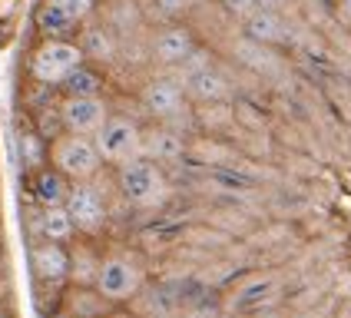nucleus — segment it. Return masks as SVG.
<instances>
[{"label":"nucleus","mask_w":351,"mask_h":318,"mask_svg":"<svg viewBox=\"0 0 351 318\" xmlns=\"http://www.w3.org/2000/svg\"><path fill=\"white\" fill-rule=\"evenodd\" d=\"M113 186H117L119 199L130 209H156L173 193L162 162L143 156V153L126 159V162H119V166H113Z\"/></svg>","instance_id":"f257e3e1"},{"label":"nucleus","mask_w":351,"mask_h":318,"mask_svg":"<svg viewBox=\"0 0 351 318\" xmlns=\"http://www.w3.org/2000/svg\"><path fill=\"white\" fill-rule=\"evenodd\" d=\"M143 285H146V262H143L139 252H133V249H110V252H103L93 289L106 302H113L119 308L130 298H136L143 292Z\"/></svg>","instance_id":"f03ea898"},{"label":"nucleus","mask_w":351,"mask_h":318,"mask_svg":"<svg viewBox=\"0 0 351 318\" xmlns=\"http://www.w3.org/2000/svg\"><path fill=\"white\" fill-rule=\"evenodd\" d=\"M83 63H86V53H83V47L73 37H43L34 47V53H30L27 73H30V80L37 86H47V90L57 86L60 90L63 80Z\"/></svg>","instance_id":"7ed1b4c3"},{"label":"nucleus","mask_w":351,"mask_h":318,"mask_svg":"<svg viewBox=\"0 0 351 318\" xmlns=\"http://www.w3.org/2000/svg\"><path fill=\"white\" fill-rule=\"evenodd\" d=\"M47 162L63 173L70 182H83V179H97L103 173V156H99L93 136H80V133H57L47 143Z\"/></svg>","instance_id":"20e7f679"},{"label":"nucleus","mask_w":351,"mask_h":318,"mask_svg":"<svg viewBox=\"0 0 351 318\" xmlns=\"http://www.w3.org/2000/svg\"><path fill=\"white\" fill-rule=\"evenodd\" d=\"M66 212L73 219L80 236L93 238L106 229L110 222V199L103 193L99 186V176L97 179H83V182H70V193H66Z\"/></svg>","instance_id":"39448f33"},{"label":"nucleus","mask_w":351,"mask_h":318,"mask_svg":"<svg viewBox=\"0 0 351 318\" xmlns=\"http://www.w3.org/2000/svg\"><path fill=\"white\" fill-rule=\"evenodd\" d=\"M93 143H97L99 156H103L106 166H119V162H126V159L139 156V149H143V126H139V119H133V117L110 113L106 123L93 133Z\"/></svg>","instance_id":"423d86ee"},{"label":"nucleus","mask_w":351,"mask_h":318,"mask_svg":"<svg viewBox=\"0 0 351 318\" xmlns=\"http://www.w3.org/2000/svg\"><path fill=\"white\" fill-rule=\"evenodd\" d=\"M139 106L153 117V123H169L176 126L179 119L189 113V97L182 90V80L159 73V77L146 80L139 90Z\"/></svg>","instance_id":"0eeeda50"},{"label":"nucleus","mask_w":351,"mask_h":318,"mask_svg":"<svg viewBox=\"0 0 351 318\" xmlns=\"http://www.w3.org/2000/svg\"><path fill=\"white\" fill-rule=\"evenodd\" d=\"M93 14L97 0H43L34 23L43 37H73Z\"/></svg>","instance_id":"6e6552de"},{"label":"nucleus","mask_w":351,"mask_h":318,"mask_svg":"<svg viewBox=\"0 0 351 318\" xmlns=\"http://www.w3.org/2000/svg\"><path fill=\"white\" fill-rule=\"evenodd\" d=\"M110 113H113V106L103 93L99 97H60L57 103L60 130L80 133V136H93Z\"/></svg>","instance_id":"1a4fd4ad"},{"label":"nucleus","mask_w":351,"mask_h":318,"mask_svg":"<svg viewBox=\"0 0 351 318\" xmlns=\"http://www.w3.org/2000/svg\"><path fill=\"white\" fill-rule=\"evenodd\" d=\"M199 47V37L189 23L182 20H166L153 34V43H149V53H153V63H159L162 70H176L182 60Z\"/></svg>","instance_id":"9d476101"},{"label":"nucleus","mask_w":351,"mask_h":318,"mask_svg":"<svg viewBox=\"0 0 351 318\" xmlns=\"http://www.w3.org/2000/svg\"><path fill=\"white\" fill-rule=\"evenodd\" d=\"M30 272L43 289H66L70 285V245L37 238L30 249Z\"/></svg>","instance_id":"9b49d317"},{"label":"nucleus","mask_w":351,"mask_h":318,"mask_svg":"<svg viewBox=\"0 0 351 318\" xmlns=\"http://www.w3.org/2000/svg\"><path fill=\"white\" fill-rule=\"evenodd\" d=\"M66 318H110L117 312L113 302L99 295L93 285H66L60 292V308Z\"/></svg>","instance_id":"f8f14e48"},{"label":"nucleus","mask_w":351,"mask_h":318,"mask_svg":"<svg viewBox=\"0 0 351 318\" xmlns=\"http://www.w3.org/2000/svg\"><path fill=\"white\" fill-rule=\"evenodd\" d=\"M182 90L189 103H222V99L232 97V86H229V77L219 70V66H202L189 77H182Z\"/></svg>","instance_id":"ddd939ff"},{"label":"nucleus","mask_w":351,"mask_h":318,"mask_svg":"<svg viewBox=\"0 0 351 318\" xmlns=\"http://www.w3.org/2000/svg\"><path fill=\"white\" fill-rule=\"evenodd\" d=\"M34 236L43 242H60V245H70L80 236L73 219L66 212V206H37V216H34Z\"/></svg>","instance_id":"4468645a"},{"label":"nucleus","mask_w":351,"mask_h":318,"mask_svg":"<svg viewBox=\"0 0 351 318\" xmlns=\"http://www.w3.org/2000/svg\"><path fill=\"white\" fill-rule=\"evenodd\" d=\"M139 153L156 159V162H166V159H176L186 153V136L169 123H153L149 130H143V149Z\"/></svg>","instance_id":"2eb2a0df"},{"label":"nucleus","mask_w":351,"mask_h":318,"mask_svg":"<svg viewBox=\"0 0 351 318\" xmlns=\"http://www.w3.org/2000/svg\"><path fill=\"white\" fill-rule=\"evenodd\" d=\"M66 193H70V179L57 173L50 162L40 166L37 173H30V196L37 206H63Z\"/></svg>","instance_id":"dca6fc26"},{"label":"nucleus","mask_w":351,"mask_h":318,"mask_svg":"<svg viewBox=\"0 0 351 318\" xmlns=\"http://www.w3.org/2000/svg\"><path fill=\"white\" fill-rule=\"evenodd\" d=\"M99 258H103V252H99L93 242L73 238L70 242V285H93L97 282Z\"/></svg>","instance_id":"f3484780"},{"label":"nucleus","mask_w":351,"mask_h":318,"mask_svg":"<svg viewBox=\"0 0 351 318\" xmlns=\"http://www.w3.org/2000/svg\"><path fill=\"white\" fill-rule=\"evenodd\" d=\"M242 27L252 43H285L289 40V23L282 20L278 10H252V17Z\"/></svg>","instance_id":"a211bd4d"},{"label":"nucleus","mask_w":351,"mask_h":318,"mask_svg":"<svg viewBox=\"0 0 351 318\" xmlns=\"http://www.w3.org/2000/svg\"><path fill=\"white\" fill-rule=\"evenodd\" d=\"M106 90V77L99 73V66H93L90 60L77 66L70 77L63 80V86H60V93L63 97H99Z\"/></svg>","instance_id":"6ab92c4d"},{"label":"nucleus","mask_w":351,"mask_h":318,"mask_svg":"<svg viewBox=\"0 0 351 318\" xmlns=\"http://www.w3.org/2000/svg\"><path fill=\"white\" fill-rule=\"evenodd\" d=\"M83 34H80V47H83V53H86V60H97V63H103V60H113L117 57V37L99 23V27H80Z\"/></svg>","instance_id":"aec40b11"},{"label":"nucleus","mask_w":351,"mask_h":318,"mask_svg":"<svg viewBox=\"0 0 351 318\" xmlns=\"http://www.w3.org/2000/svg\"><path fill=\"white\" fill-rule=\"evenodd\" d=\"M17 149L27 173H37L40 166H47V139L40 136V130H23L17 136Z\"/></svg>","instance_id":"412c9836"},{"label":"nucleus","mask_w":351,"mask_h":318,"mask_svg":"<svg viewBox=\"0 0 351 318\" xmlns=\"http://www.w3.org/2000/svg\"><path fill=\"white\" fill-rule=\"evenodd\" d=\"M153 7H156V14L162 20H182L193 10L189 0H153Z\"/></svg>","instance_id":"4be33fe9"},{"label":"nucleus","mask_w":351,"mask_h":318,"mask_svg":"<svg viewBox=\"0 0 351 318\" xmlns=\"http://www.w3.org/2000/svg\"><path fill=\"white\" fill-rule=\"evenodd\" d=\"M222 7H226V14H229L232 20H239V23H245L255 10L252 0H222Z\"/></svg>","instance_id":"5701e85b"},{"label":"nucleus","mask_w":351,"mask_h":318,"mask_svg":"<svg viewBox=\"0 0 351 318\" xmlns=\"http://www.w3.org/2000/svg\"><path fill=\"white\" fill-rule=\"evenodd\" d=\"M255 10H278L282 14V7H285V0H252Z\"/></svg>","instance_id":"b1692460"},{"label":"nucleus","mask_w":351,"mask_h":318,"mask_svg":"<svg viewBox=\"0 0 351 318\" xmlns=\"http://www.w3.org/2000/svg\"><path fill=\"white\" fill-rule=\"evenodd\" d=\"M0 318H10V308H7L3 302H0Z\"/></svg>","instance_id":"393cba45"},{"label":"nucleus","mask_w":351,"mask_h":318,"mask_svg":"<svg viewBox=\"0 0 351 318\" xmlns=\"http://www.w3.org/2000/svg\"><path fill=\"white\" fill-rule=\"evenodd\" d=\"M50 318H66V315H63V312H53V315H50Z\"/></svg>","instance_id":"a878e982"},{"label":"nucleus","mask_w":351,"mask_h":318,"mask_svg":"<svg viewBox=\"0 0 351 318\" xmlns=\"http://www.w3.org/2000/svg\"><path fill=\"white\" fill-rule=\"evenodd\" d=\"M189 3H193V7H195V3H202V0H189Z\"/></svg>","instance_id":"bb28decb"},{"label":"nucleus","mask_w":351,"mask_h":318,"mask_svg":"<svg viewBox=\"0 0 351 318\" xmlns=\"http://www.w3.org/2000/svg\"><path fill=\"white\" fill-rule=\"evenodd\" d=\"M110 318H117V312H113V315H110Z\"/></svg>","instance_id":"cd10ccee"}]
</instances>
